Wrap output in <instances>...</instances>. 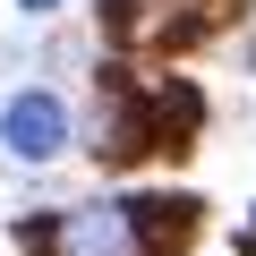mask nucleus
<instances>
[{"label":"nucleus","instance_id":"nucleus-3","mask_svg":"<svg viewBox=\"0 0 256 256\" xmlns=\"http://www.w3.org/2000/svg\"><path fill=\"white\" fill-rule=\"evenodd\" d=\"M0 146H9V162H26V171L60 162L68 154V102L52 86H18L9 102H0Z\"/></svg>","mask_w":256,"mask_h":256},{"label":"nucleus","instance_id":"nucleus-5","mask_svg":"<svg viewBox=\"0 0 256 256\" xmlns=\"http://www.w3.org/2000/svg\"><path fill=\"white\" fill-rule=\"evenodd\" d=\"M248 256H256V239H248Z\"/></svg>","mask_w":256,"mask_h":256},{"label":"nucleus","instance_id":"nucleus-4","mask_svg":"<svg viewBox=\"0 0 256 256\" xmlns=\"http://www.w3.org/2000/svg\"><path fill=\"white\" fill-rule=\"evenodd\" d=\"M18 9H26V18H43V9H60V0H18Z\"/></svg>","mask_w":256,"mask_h":256},{"label":"nucleus","instance_id":"nucleus-1","mask_svg":"<svg viewBox=\"0 0 256 256\" xmlns=\"http://www.w3.org/2000/svg\"><path fill=\"white\" fill-rule=\"evenodd\" d=\"M196 230V196H86L18 222L26 256H180Z\"/></svg>","mask_w":256,"mask_h":256},{"label":"nucleus","instance_id":"nucleus-2","mask_svg":"<svg viewBox=\"0 0 256 256\" xmlns=\"http://www.w3.org/2000/svg\"><path fill=\"white\" fill-rule=\"evenodd\" d=\"M239 18V0H102V34L137 60H171L196 52L205 34H222Z\"/></svg>","mask_w":256,"mask_h":256}]
</instances>
